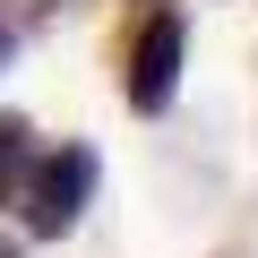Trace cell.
I'll use <instances>...</instances> for the list:
<instances>
[{
  "label": "cell",
  "mask_w": 258,
  "mask_h": 258,
  "mask_svg": "<svg viewBox=\"0 0 258 258\" xmlns=\"http://www.w3.org/2000/svg\"><path fill=\"white\" fill-rule=\"evenodd\" d=\"M95 181H103V164H95V147H86V138H60V147H43V155L26 164V181H18L26 232H35V241H60V232H78V215L95 207Z\"/></svg>",
  "instance_id": "6da1fadb"
},
{
  "label": "cell",
  "mask_w": 258,
  "mask_h": 258,
  "mask_svg": "<svg viewBox=\"0 0 258 258\" xmlns=\"http://www.w3.org/2000/svg\"><path fill=\"white\" fill-rule=\"evenodd\" d=\"M181 52H189V26L172 0H155V9L138 18V35L120 43V103L129 112H172L181 95Z\"/></svg>",
  "instance_id": "7a4b0ae2"
},
{
  "label": "cell",
  "mask_w": 258,
  "mask_h": 258,
  "mask_svg": "<svg viewBox=\"0 0 258 258\" xmlns=\"http://www.w3.org/2000/svg\"><path fill=\"white\" fill-rule=\"evenodd\" d=\"M26 164H35V120L26 112H0V207H18Z\"/></svg>",
  "instance_id": "3957f363"
},
{
  "label": "cell",
  "mask_w": 258,
  "mask_h": 258,
  "mask_svg": "<svg viewBox=\"0 0 258 258\" xmlns=\"http://www.w3.org/2000/svg\"><path fill=\"white\" fill-rule=\"evenodd\" d=\"M0 258H18V241H9V232H0Z\"/></svg>",
  "instance_id": "277c9868"
}]
</instances>
